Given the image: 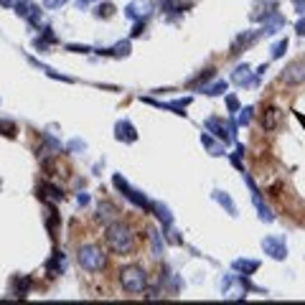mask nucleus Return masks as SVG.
<instances>
[{
	"label": "nucleus",
	"instance_id": "obj_1",
	"mask_svg": "<svg viewBox=\"0 0 305 305\" xmlns=\"http://www.w3.org/2000/svg\"><path fill=\"white\" fill-rule=\"evenodd\" d=\"M107 244H109L117 254H127V252H132V249H135V239H132L130 229H127V226H122V224L109 226V232H107Z\"/></svg>",
	"mask_w": 305,
	"mask_h": 305
},
{
	"label": "nucleus",
	"instance_id": "obj_2",
	"mask_svg": "<svg viewBox=\"0 0 305 305\" xmlns=\"http://www.w3.org/2000/svg\"><path fill=\"white\" fill-rule=\"evenodd\" d=\"M122 287L130 290V292H140L145 287V272L137 270V267H130L122 272Z\"/></svg>",
	"mask_w": 305,
	"mask_h": 305
},
{
	"label": "nucleus",
	"instance_id": "obj_3",
	"mask_svg": "<svg viewBox=\"0 0 305 305\" xmlns=\"http://www.w3.org/2000/svg\"><path fill=\"white\" fill-rule=\"evenodd\" d=\"M79 264L87 267V270H99V267L104 264L102 252H99L97 247H84V249H79Z\"/></svg>",
	"mask_w": 305,
	"mask_h": 305
},
{
	"label": "nucleus",
	"instance_id": "obj_4",
	"mask_svg": "<svg viewBox=\"0 0 305 305\" xmlns=\"http://www.w3.org/2000/svg\"><path fill=\"white\" fill-rule=\"evenodd\" d=\"M282 82H287V84H300V82H305V61H292V64L282 71Z\"/></svg>",
	"mask_w": 305,
	"mask_h": 305
},
{
	"label": "nucleus",
	"instance_id": "obj_5",
	"mask_svg": "<svg viewBox=\"0 0 305 305\" xmlns=\"http://www.w3.org/2000/svg\"><path fill=\"white\" fill-rule=\"evenodd\" d=\"M280 120H282V112H280L277 107H270V109L262 115V127H264V130H275V127L280 125Z\"/></svg>",
	"mask_w": 305,
	"mask_h": 305
},
{
	"label": "nucleus",
	"instance_id": "obj_6",
	"mask_svg": "<svg viewBox=\"0 0 305 305\" xmlns=\"http://www.w3.org/2000/svg\"><path fill=\"white\" fill-rule=\"evenodd\" d=\"M264 249H267L275 259H282V257H285V252H287V247H285V242H282V239H264Z\"/></svg>",
	"mask_w": 305,
	"mask_h": 305
},
{
	"label": "nucleus",
	"instance_id": "obj_7",
	"mask_svg": "<svg viewBox=\"0 0 305 305\" xmlns=\"http://www.w3.org/2000/svg\"><path fill=\"white\" fill-rule=\"evenodd\" d=\"M287 49V41H280L277 46H275V56H282V51Z\"/></svg>",
	"mask_w": 305,
	"mask_h": 305
},
{
	"label": "nucleus",
	"instance_id": "obj_8",
	"mask_svg": "<svg viewBox=\"0 0 305 305\" xmlns=\"http://www.w3.org/2000/svg\"><path fill=\"white\" fill-rule=\"evenodd\" d=\"M295 6H297V11L302 13V11H305V0H295Z\"/></svg>",
	"mask_w": 305,
	"mask_h": 305
},
{
	"label": "nucleus",
	"instance_id": "obj_9",
	"mask_svg": "<svg viewBox=\"0 0 305 305\" xmlns=\"http://www.w3.org/2000/svg\"><path fill=\"white\" fill-rule=\"evenodd\" d=\"M297 33H305V21H300V23H297Z\"/></svg>",
	"mask_w": 305,
	"mask_h": 305
}]
</instances>
